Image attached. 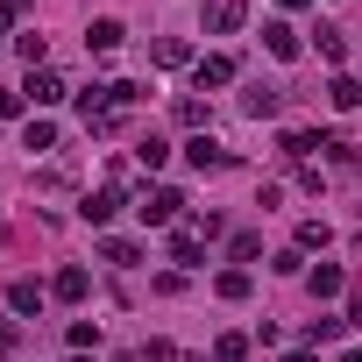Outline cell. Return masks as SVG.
Listing matches in <instances>:
<instances>
[{
	"mask_svg": "<svg viewBox=\"0 0 362 362\" xmlns=\"http://www.w3.org/2000/svg\"><path fill=\"white\" fill-rule=\"evenodd\" d=\"M242 114H256V121L277 114V93H270V86H249V93H242Z\"/></svg>",
	"mask_w": 362,
	"mask_h": 362,
	"instance_id": "12",
	"label": "cell"
},
{
	"mask_svg": "<svg viewBox=\"0 0 362 362\" xmlns=\"http://www.w3.org/2000/svg\"><path fill=\"white\" fill-rule=\"evenodd\" d=\"M78 214H86L93 228H100V221H114V214H121V185H100V192H86V206H78Z\"/></svg>",
	"mask_w": 362,
	"mask_h": 362,
	"instance_id": "4",
	"label": "cell"
},
{
	"mask_svg": "<svg viewBox=\"0 0 362 362\" xmlns=\"http://www.w3.org/2000/svg\"><path fill=\"white\" fill-rule=\"evenodd\" d=\"M284 362H313V355H284Z\"/></svg>",
	"mask_w": 362,
	"mask_h": 362,
	"instance_id": "22",
	"label": "cell"
},
{
	"mask_svg": "<svg viewBox=\"0 0 362 362\" xmlns=\"http://www.w3.org/2000/svg\"><path fill=\"white\" fill-rule=\"evenodd\" d=\"M185 57H192V50L177 43V36H163V43H156V64H185Z\"/></svg>",
	"mask_w": 362,
	"mask_h": 362,
	"instance_id": "18",
	"label": "cell"
},
{
	"mask_svg": "<svg viewBox=\"0 0 362 362\" xmlns=\"http://www.w3.org/2000/svg\"><path fill=\"white\" fill-rule=\"evenodd\" d=\"M305 284H313V298H334V291H341V270H334V263H320Z\"/></svg>",
	"mask_w": 362,
	"mask_h": 362,
	"instance_id": "15",
	"label": "cell"
},
{
	"mask_svg": "<svg viewBox=\"0 0 362 362\" xmlns=\"http://www.w3.org/2000/svg\"><path fill=\"white\" fill-rule=\"evenodd\" d=\"M86 284H93V277H86V270H78V263H64V270H57V284H50V291H57V298H86Z\"/></svg>",
	"mask_w": 362,
	"mask_h": 362,
	"instance_id": "10",
	"label": "cell"
},
{
	"mask_svg": "<svg viewBox=\"0 0 362 362\" xmlns=\"http://www.w3.org/2000/svg\"><path fill=\"white\" fill-rule=\"evenodd\" d=\"M177 206H185V192H170V185H156V192H149V199H142L135 214H142V228H170V221H177Z\"/></svg>",
	"mask_w": 362,
	"mask_h": 362,
	"instance_id": "1",
	"label": "cell"
},
{
	"mask_svg": "<svg viewBox=\"0 0 362 362\" xmlns=\"http://www.w3.org/2000/svg\"><path fill=\"white\" fill-rule=\"evenodd\" d=\"M185 156H192V170H228V163H235L214 135H192V142H185Z\"/></svg>",
	"mask_w": 362,
	"mask_h": 362,
	"instance_id": "3",
	"label": "cell"
},
{
	"mask_svg": "<svg viewBox=\"0 0 362 362\" xmlns=\"http://www.w3.org/2000/svg\"><path fill=\"white\" fill-rule=\"evenodd\" d=\"M327 100H334V107H341V114H355V107H362V78H348V71H341V78H334V93H327Z\"/></svg>",
	"mask_w": 362,
	"mask_h": 362,
	"instance_id": "9",
	"label": "cell"
},
{
	"mask_svg": "<svg viewBox=\"0 0 362 362\" xmlns=\"http://www.w3.org/2000/svg\"><path fill=\"white\" fill-rule=\"evenodd\" d=\"M170 256L185 263V270H199V256H206V249H199V228H177V235H170Z\"/></svg>",
	"mask_w": 362,
	"mask_h": 362,
	"instance_id": "6",
	"label": "cell"
},
{
	"mask_svg": "<svg viewBox=\"0 0 362 362\" xmlns=\"http://www.w3.org/2000/svg\"><path fill=\"white\" fill-rule=\"evenodd\" d=\"M121 36H128V29H121L114 15H100V22L86 29V43H93V50H121Z\"/></svg>",
	"mask_w": 362,
	"mask_h": 362,
	"instance_id": "7",
	"label": "cell"
},
{
	"mask_svg": "<svg viewBox=\"0 0 362 362\" xmlns=\"http://www.w3.org/2000/svg\"><path fill=\"white\" fill-rule=\"evenodd\" d=\"M242 15H249V0H206V29H214V36H235Z\"/></svg>",
	"mask_w": 362,
	"mask_h": 362,
	"instance_id": "2",
	"label": "cell"
},
{
	"mask_svg": "<svg viewBox=\"0 0 362 362\" xmlns=\"http://www.w3.org/2000/svg\"><path fill=\"white\" fill-rule=\"evenodd\" d=\"M341 362H362V348H355V355H341Z\"/></svg>",
	"mask_w": 362,
	"mask_h": 362,
	"instance_id": "23",
	"label": "cell"
},
{
	"mask_svg": "<svg viewBox=\"0 0 362 362\" xmlns=\"http://www.w3.org/2000/svg\"><path fill=\"white\" fill-rule=\"evenodd\" d=\"M8 114H22V93H0V121H8Z\"/></svg>",
	"mask_w": 362,
	"mask_h": 362,
	"instance_id": "20",
	"label": "cell"
},
{
	"mask_svg": "<svg viewBox=\"0 0 362 362\" xmlns=\"http://www.w3.org/2000/svg\"><path fill=\"white\" fill-rule=\"evenodd\" d=\"M0 355H8V327H0Z\"/></svg>",
	"mask_w": 362,
	"mask_h": 362,
	"instance_id": "21",
	"label": "cell"
},
{
	"mask_svg": "<svg viewBox=\"0 0 362 362\" xmlns=\"http://www.w3.org/2000/svg\"><path fill=\"white\" fill-rule=\"evenodd\" d=\"M8 305H15V313H36V305H43V291H36V284H29V277H22V284H15V291H8Z\"/></svg>",
	"mask_w": 362,
	"mask_h": 362,
	"instance_id": "17",
	"label": "cell"
},
{
	"mask_svg": "<svg viewBox=\"0 0 362 362\" xmlns=\"http://www.w3.org/2000/svg\"><path fill=\"white\" fill-rule=\"evenodd\" d=\"M313 149H327V142H320V135H305V128H291V135H284V156H313Z\"/></svg>",
	"mask_w": 362,
	"mask_h": 362,
	"instance_id": "16",
	"label": "cell"
},
{
	"mask_svg": "<svg viewBox=\"0 0 362 362\" xmlns=\"http://www.w3.org/2000/svg\"><path fill=\"white\" fill-rule=\"evenodd\" d=\"M22 142H29V149H50V142H57V128H50V121H29V135H22Z\"/></svg>",
	"mask_w": 362,
	"mask_h": 362,
	"instance_id": "19",
	"label": "cell"
},
{
	"mask_svg": "<svg viewBox=\"0 0 362 362\" xmlns=\"http://www.w3.org/2000/svg\"><path fill=\"white\" fill-rule=\"evenodd\" d=\"M235 78V57H199V86H228Z\"/></svg>",
	"mask_w": 362,
	"mask_h": 362,
	"instance_id": "11",
	"label": "cell"
},
{
	"mask_svg": "<svg viewBox=\"0 0 362 362\" xmlns=\"http://www.w3.org/2000/svg\"><path fill=\"white\" fill-rule=\"evenodd\" d=\"M22 93H29L36 107H57V100H64V78H57V71H29V86H22Z\"/></svg>",
	"mask_w": 362,
	"mask_h": 362,
	"instance_id": "5",
	"label": "cell"
},
{
	"mask_svg": "<svg viewBox=\"0 0 362 362\" xmlns=\"http://www.w3.org/2000/svg\"><path fill=\"white\" fill-rule=\"evenodd\" d=\"M214 291H221V298H249V270H221Z\"/></svg>",
	"mask_w": 362,
	"mask_h": 362,
	"instance_id": "14",
	"label": "cell"
},
{
	"mask_svg": "<svg viewBox=\"0 0 362 362\" xmlns=\"http://www.w3.org/2000/svg\"><path fill=\"white\" fill-rule=\"evenodd\" d=\"M263 43H270V57H298V29H291V22H270Z\"/></svg>",
	"mask_w": 362,
	"mask_h": 362,
	"instance_id": "8",
	"label": "cell"
},
{
	"mask_svg": "<svg viewBox=\"0 0 362 362\" xmlns=\"http://www.w3.org/2000/svg\"><path fill=\"white\" fill-rule=\"evenodd\" d=\"M163 156H170V142H163V135H142V142H135V163H142V170H156Z\"/></svg>",
	"mask_w": 362,
	"mask_h": 362,
	"instance_id": "13",
	"label": "cell"
}]
</instances>
